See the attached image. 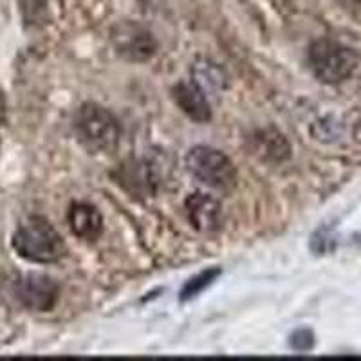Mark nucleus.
<instances>
[{"mask_svg":"<svg viewBox=\"0 0 361 361\" xmlns=\"http://www.w3.org/2000/svg\"><path fill=\"white\" fill-rule=\"evenodd\" d=\"M13 250L22 259L35 264H53L67 253L62 235L58 233L47 219L29 217L18 226L13 235Z\"/></svg>","mask_w":361,"mask_h":361,"instance_id":"1","label":"nucleus"},{"mask_svg":"<svg viewBox=\"0 0 361 361\" xmlns=\"http://www.w3.org/2000/svg\"><path fill=\"white\" fill-rule=\"evenodd\" d=\"M76 135L90 152H112L119 143L118 119L105 107L96 103H85L74 118Z\"/></svg>","mask_w":361,"mask_h":361,"instance_id":"2","label":"nucleus"},{"mask_svg":"<svg viewBox=\"0 0 361 361\" xmlns=\"http://www.w3.org/2000/svg\"><path fill=\"white\" fill-rule=\"evenodd\" d=\"M309 67L320 82L336 85L353 76L357 58L349 47L329 38L312 42L307 53Z\"/></svg>","mask_w":361,"mask_h":361,"instance_id":"3","label":"nucleus"},{"mask_svg":"<svg viewBox=\"0 0 361 361\" xmlns=\"http://www.w3.org/2000/svg\"><path fill=\"white\" fill-rule=\"evenodd\" d=\"M186 169L202 185L230 192L237 185V170L226 154L212 147H193L186 156Z\"/></svg>","mask_w":361,"mask_h":361,"instance_id":"4","label":"nucleus"},{"mask_svg":"<svg viewBox=\"0 0 361 361\" xmlns=\"http://www.w3.org/2000/svg\"><path fill=\"white\" fill-rule=\"evenodd\" d=\"M112 45L119 56L132 62H145L156 53V40L152 33L134 22H123L116 25L111 35Z\"/></svg>","mask_w":361,"mask_h":361,"instance_id":"5","label":"nucleus"},{"mask_svg":"<svg viewBox=\"0 0 361 361\" xmlns=\"http://www.w3.org/2000/svg\"><path fill=\"white\" fill-rule=\"evenodd\" d=\"M15 296L29 311L47 312L56 305L60 288L47 275H25L15 286Z\"/></svg>","mask_w":361,"mask_h":361,"instance_id":"6","label":"nucleus"},{"mask_svg":"<svg viewBox=\"0 0 361 361\" xmlns=\"http://www.w3.org/2000/svg\"><path fill=\"white\" fill-rule=\"evenodd\" d=\"M186 215L201 233H215L222 224L221 202L208 193H192L186 199Z\"/></svg>","mask_w":361,"mask_h":361,"instance_id":"7","label":"nucleus"},{"mask_svg":"<svg viewBox=\"0 0 361 361\" xmlns=\"http://www.w3.org/2000/svg\"><path fill=\"white\" fill-rule=\"evenodd\" d=\"M173 99L185 114H188L193 121L206 123L212 119V107L208 103V96L195 82H180L173 87Z\"/></svg>","mask_w":361,"mask_h":361,"instance_id":"8","label":"nucleus"},{"mask_svg":"<svg viewBox=\"0 0 361 361\" xmlns=\"http://www.w3.org/2000/svg\"><path fill=\"white\" fill-rule=\"evenodd\" d=\"M71 230L82 240H98L103 231V219L98 208L89 202H74L67 214Z\"/></svg>","mask_w":361,"mask_h":361,"instance_id":"9","label":"nucleus"},{"mask_svg":"<svg viewBox=\"0 0 361 361\" xmlns=\"http://www.w3.org/2000/svg\"><path fill=\"white\" fill-rule=\"evenodd\" d=\"M255 143H257V154L262 156L266 161L282 163V161L291 156V147H289L288 140L279 130H273V128L257 134Z\"/></svg>","mask_w":361,"mask_h":361,"instance_id":"10","label":"nucleus"},{"mask_svg":"<svg viewBox=\"0 0 361 361\" xmlns=\"http://www.w3.org/2000/svg\"><path fill=\"white\" fill-rule=\"evenodd\" d=\"M125 166V164H123ZM123 186H127L130 190L132 185H135V192L147 193L154 188V180H152V172L147 169V164L135 161L132 166H125L123 169Z\"/></svg>","mask_w":361,"mask_h":361,"instance_id":"11","label":"nucleus"},{"mask_svg":"<svg viewBox=\"0 0 361 361\" xmlns=\"http://www.w3.org/2000/svg\"><path fill=\"white\" fill-rule=\"evenodd\" d=\"M193 82L197 83L202 90H217L224 85V74L221 73L215 63L199 62L193 67Z\"/></svg>","mask_w":361,"mask_h":361,"instance_id":"12","label":"nucleus"},{"mask_svg":"<svg viewBox=\"0 0 361 361\" xmlns=\"http://www.w3.org/2000/svg\"><path fill=\"white\" fill-rule=\"evenodd\" d=\"M221 275V269H206L201 275L193 276L185 283V288L180 289V300H190L193 296H197L199 293L204 291L208 286L214 283V280Z\"/></svg>","mask_w":361,"mask_h":361,"instance_id":"13","label":"nucleus"},{"mask_svg":"<svg viewBox=\"0 0 361 361\" xmlns=\"http://www.w3.org/2000/svg\"><path fill=\"white\" fill-rule=\"evenodd\" d=\"M291 347L300 353H307L314 347V334L309 329H300L291 336Z\"/></svg>","mask_w":361,"mask_h":361,"instance_id":"14","label":"nucleus"},{"mask_svg":"<svg viewBox=\"0 0 361 361\" xmlns=\"http://www.w3.org/2000/svg\"><path fill=\"white\" fill-rule=\"evenodd\" d=\"M2 118H4V99L0 96V121H2Z\"/></svg>","mask_w":361,"mask_h":361,"instance_id":"15","label":"nucleus"}]
</instances>
